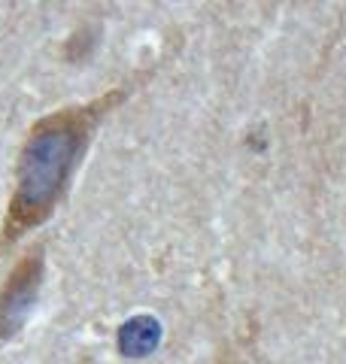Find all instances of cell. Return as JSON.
I'll use <instances>...</instances> for the list:
<instances>
[{"mask_svg":"<svg viewBox=\"0 0 346 364\" xmlns=\"http://www.w3.org/2000/svg\"><path fill=\"white\" fill-rule=\"evenodd\" d=\"M85 128L88 122L83 112H61L33 128L19 161V186L6 222L9 237L52 213L85 146Z\"/></svg>","mask_w":346,"mask_h":364,"instance_id":"1","label":"cell"},{"mask_svg":"<svg viewBox=\"0 0 346 364\" xmlns=\"http://www.w3.org/2000/svg\"><path fill=\"white\" fill-rule=\"evenodd\" d=\"M40 289V255H28L21 264L13 270L4 294H0V343L19 334L25 318L33 310Z\"/></svg>","mask_w":346,"mask_h":364,"instance_id":"2","label":"cell"},{"mask_svg":"<svg viewBox=\"0 0 346 364\" xmlns=\"http://www.w3.org/2000/svg\"><path fill=\"white\" fill-rule=\"evenodd\" d=\"M158 340H161V325L152 316H137L119 328V349L131 358L149 355L158 346Z\"/></svg>","mask_w":346,"mask_h":364,"instance_id":"3","label":"cell"}]
</instances>
